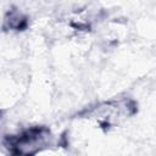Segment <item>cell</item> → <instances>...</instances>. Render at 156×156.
I'll list each match as a JSON object with an SVG mask.
<instances>
[{
    "mask_svg": "<svg viewBox=\"0 0 156 156\" xmlns=\"http://www.w3.org/2000/svg\"><path fill=\"white\" fill-rule=\"evenodd\" d=\"M136 111L135 104L128 99H121L116 101L104 102L88 112V116L96 119L102 127H110L117 124L127 117L134 115Z\"/></svg>",
    "mask_w": 156,
    "mask_h": 156,
    "instance_id": "obj_1",
    "label": "cell"
},
{
    "mask_svg": "<svg viewBox=\"0 0 156 156\" xmlns=\"http://www.w3.org/2000/svg\"><path fill=\"white\" fill-rule=\"evenodd\" d=\"M5 26L15 30H22L27 26V17L17 10H12L7 13L5 18Z\"/></svg>",
    "mask_w": 156,
    "mask_h": 156,
    "instance_id": "obj_2",
    "label": "cell"
}]
</instances>
